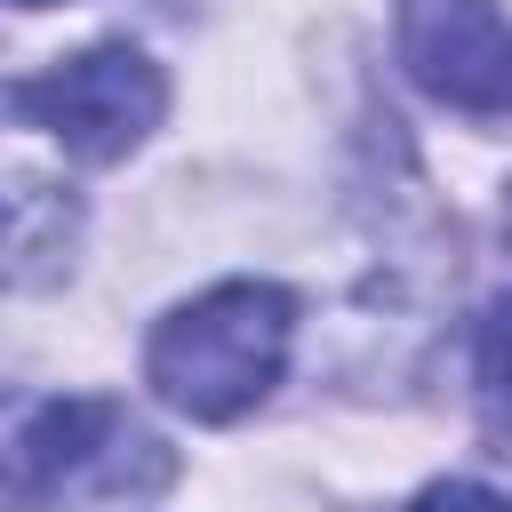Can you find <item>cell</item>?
<instances>
[{
	"mask_svg": "<svg viewBox=\"0 0 512 512\" xmlns=\"http://www.w3.org/2000/svg\"><path fill=\"white\" fill-rule=\"evenodd\" d=\"M16 8H56V0H16Z\"/></svg>",
	"mask_w": 512,
	"mask_h": 512,
	"instance_id": "52a82bcc",
	"label": "cell"
},
{
	"mask_svg": "<svg viewBox=\"0 0 512 512\" xmlns=\"http://www.w3.org/2000/svg\"><path fill=\"white\" fill-rule=\"evenodd\" d=\"M472 408H480V440L512 464V296L488 304L472 328Z\"/></svg>",
	"mask_w": 512,
	"mask_h": 512,
	"instance_id": "5b68a950",
	"label": "cell"
},
{
	"mask_svg": "<svg viewBox=\"0 0 512 512\" xmlns=\"http://www.w3.org/2000/svg\"><path fill=\"white\" fill-rule=\"evenodd\" d=\"M8 104H16V120L48 128L72 160H96V168H104V160H128V152L160 128L168 80H160V64H152L144 48L104 40V48H80V56L48 64V72L16 80Z\"/></svg>",
	"mask_w": 512,
	"mask_h": 512,
	"instance_id": "3957f363",
	"label": "cell"
},
{
	"mask_svg": "<svg viewBox=\"0 0 512 512\" xmlns=\"http://www.w3.org/2000/svg\"><path fill=\"white\" fill-rule=\"evenodd\" d=\"M288 336H296V296L280 280H224L152 328L144 376L176 416L232 424L280 384Z\"/></svg>",
	"mask_w": 512,
	"mask_h": 512,
	"instance_id": "6da1fadb",
	"label": "cell"
},
{
	"mask_svg": "<svg viewBox=\"0 0 512 512\" xmlns=\"http://www.w3.org/2000/svg\"><path fill=\"white\" fill-rule=\"evenodd\" d=\"M504 232H512V208H504Z\"/></svg>",
	"mask_w": 512,
	"mask_h": 512,
	"instance_id": "ba28073f",
	"label": "cell"
},
{
	"mask_svg": "<svg viewBox=\"0 0 512 512\" xmlns=\"http://www.w3.org/2000/svg\"><path fill=\"white\" fill-rule=\"evenodd\" d=\"M176 456L120 400H32L8 424V504L72 512V504H136L168 488Z\"/></svg>",
	"mask_w": 512,
	"mask_h": 512,
	"instance_id": "7a4b0ae2",
	"label": "cell"
},
{
	"mask_svg": "<svg viewBox=\"0 0 512 512\" xmlns=\"http://www.w3.org/2000/svg\"><path fill=\"white\" fill-rule=\"evenodd\" d=\"M416 512H512V496H496L480 480H440V488L416 496Z\"/></svg>",
	"mask_w": 512,
	"mask_h": 512,
	"instance_id": "8992f818",
	"label": "cell"
},
{
	"mask_svg": "<svg viewBox=\"0 0 512 512\" xmlns=\"http://www.w3.org/2000/svg\"><path fill=\"white\" fill-rule=\"evenodd\" d=\"M400 64L432 104L512 112V24L496 0H400Z\"/></svg>",
	"mask_w": 512,
	"mask_h": 512,
	"instance_id": "277c9868",
	"label": "cell"
}]
</instances>
